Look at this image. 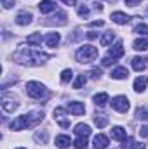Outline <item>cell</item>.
<instances>
[{
	"label": "cell",
	"instance_id": "obj_18",
	"mask_svg": "<svg viewBox=\"0 0 148 149\" xmlns=\"http://www.w3.org/2000/svg\"><path fill=\"white\" fill-rule=\"evenodd\" d=\"M44 42H45L47 47H56L59 43V33H49V35H45Z\"/></svg>",
	"mask_w": 148,
	"mask_h": 149
},
{
	"label": "cell",
	"instance_id": "obj_35",
	"mask_svg": "<svg viewBox=\"0 0 148 149\" xmlns=\"http://www.w3.org/2000/svg\"><path fill=\"white\" fill-rule=\"evenodd\" d=\"M2 2H4V7L5 9H11L14 5V0H2Z\"/></svg>",
	"mask_w": 148,
	"mask_h": 149
},
{
	"label": "cell",
	"instance_id": "obj_37",
	"mask_svg": "<svg viewBox=\"0 0 148 149\" xmlns=\"http://www.w3.org/2000/svg\"><path fill=\"white\" fill-rule=\"evenodd\" d=\"M103 24H105V21H101V19H99V21H92V23H91V26H94V28H96V26H103Z\"/></svg>",
	"mask_w": 148,
	"mask_h": 149
},
{
	"label": "cell",
	"instance_id": "obj_36",
	"mask_svg": "<svg viewBox=\"0 0 148 149\" xmlns=\"http://www.w3.org/2000/svg\"><path fill=\"white\" fill-rule=\"evenodd\" d=\"M92 76H94V78H99V76H101V70L94 68V70H92Z\"/></svg>",
	"mask_w": 148,
	"mask_h": 149
},
{
	"label": "cell",
	"instance_id": "obj_1",
	"mask_svg": "<svg viewBox=\"0 0 148 149\" xmlns=\"http://www.w3.org/2000/svg\"><path fill=\"white\" fill-rule=\"evenodd\" d=\"M45 59H49L47 54L40 52L35 47H26V45H19L18 52L14 54V61L19 64H25V66H38Z\"/></svg>",
	"mask_w": 148,
	"mask_h": 149
},
{
	"label": "cell",
	"instance_id": "obj_8",
	"mask_svg": "<svg viewBox=\"0 0 148 149\" xmlns=\"http://www.w3.org/2000/svg\"><path fill=\"white\" fill-rule=\"evenodd\" d=\"M2 109L5 113H14L18 108H19V102L14 99V97H9V95H4L2 97Z\"/></svg>",
	"mask_w": 148,
	"mask_h": 149
},
{
	"label": "cell",
	"instance_id": "obj_23",
	"mask_svg": "<svg viewBox=\"0 0 148 149\" xmlns=\"http://www.w3.org/2000/svg\"><path fill=\"white\" fill-rule=\"evenodd\" d=\"M94 123H96L98 128H105V127L108 125V116H105V114H96V116H94Z\"/></svg>",
	"mask_w": 148,
	"mask_h": 149
},
{
	"label": "cell",
	"instance_id": "obj_26",
	"mask_svg": "<svg viewBox=\"0 0 148 149\" xmlns=\"http://www.w3.org/2000/svg\"><path fill=\"white\" fill-rule=\"evenodd\" d=\"M73 146H75V149H85V146H87V137H77Z\"/></svg>",
	"mask_w": 148,
	"mask_h": 149
},
{
	"label": "cell",
	"instance_id": "obj_4",
	"mask_svg": "<svg viewBox=\"0 0 148 149\" xmlns=\"http://www.w3.org/2000/svg\"><path fill=\"white\" fill-rule=\"evenodd\" d=\"M122 56H124V45H122V42H117L110 50H108V56L103 57L101 64H103V66H110V64H113L117 59H120Z\"/></svg>",
	"mask_w": 148,
	"mask_h": 149
},
{
	"label": "cell",
	"instance_id": "obj_3",
	"mask_svg": "<svg viewBox=\"0 0 148 149\" xmlns=\"http://www.w3.org/2000/svg\"><path fill=\"white\" fill-rule=\"evenodd\" d=\"M75 57H77L78 63H91V61H94L98 57V47H94V45H84V47H80L77 50Z\"/></svg>",
	"mask_w": 148,
	"mask_h": 149
},
{
	"label": "cell",
	"instance_id": "obj_30",
	"mask_svg": "<svg viewBox=\"0 0 148 149\" xmlns=\"http://www.w3.org/2000/svg\"><path fill=\"white\" fill-rule=\"evenodd\" d=\"M134 33H138V35H148V26L147 24H138L134 28Z\"/></svg>",
	"mask_w": 148,
	"mask_h": 149
},
{
	"label": "cell",
	"instance_id": "obj_15",
	"mask_svg": "<svg viewBox=\"0 0 148 149\" xmlns=\"http://www.w3.org/2000/svg\"><path fill=\"white\" fill-rule=\"evenodd\" d=\"M129 76V71H127V68H124V66H118V68H115L113 71H111V78L113 80H125Z\"/></svg>",
	"mask_w": 148,
	"mask_h": 149
},
{
	"label": "cell",
	"instance_id": "obj_25",
	"mask_svg": "<svg viewBox=\"0 0 148 149\" xmlns=\"http://www.w3.org/2000/svg\"><path fill=\"white\" fill-rule=\"evenodd\" d=\"M42 43V35L40 33H32L30 37H28V45H33V47H37Z\"/></svg>",
	"mask_w": 148,
	"mask_h": 149
},
{
	"label": "cell",
	"instance_id": "obj_29",
	"mask_svg": "<svg viewBox=\"0 0 148 149\" xmlns=\"http://www.w3.org/2000/svg\"><path fill=\"white\" fill-rule=\"evenodd\" d=\"M72 78H73V71H72V70H65V71L61 73V81H63V83H68Z\"/></svg>",
	"mask_w": 148,
	"mask_h": 149
},
{
	"label": "cell",
	"instance_id": "obj_10",
	"mask_svg": "<svg viewBox=\"0 0 148 149\" xmlns=\"http://www.w3.org/2000/svg\"><path fill=\"white\" fill-rule=\"evenodd\" d=\"M147 61H148L147 57H134V59L131 61L132 70H134V71H145V70H147V66H148Z\"/></svg>",
	"mask_w": 148,
	"mask_h": 149
},
{
	"label": "cell",
	"instance_id": "obj_41",
	"mask_svg": "<svg viewBox=\"0 0 148 149\" xmlns=\"http://www.w3.org/2000/svg\"><path fill=\"white\" fill-rule=\"evenodd\" d=\"M19 149H25V148H19Z\"/></svg>",
	"mask_w": 148,
	"mask_h": 149
},
{
	"label": "cell",
	"instance_id": "obj_39",
	"mask_svg": "<svg viewBox=\"0 0 148 149\" xmlns=\"http://www.w3.org/2000/svg\"><path fill=\"white\" fill-rule=\"evenodd\" d=\"M98 37V35H96V33H92V31H89V33H87V38H91V40H92V38H96Z\"/></svg>",
	"mask_w": 148,
	"mask_h": 149
},
{
	"label": "cell",
	"instance_id": "obj_7",
	"mask_svg": "<svg viewBox=\"0 0 148 149\" xmlns=\"http://www.w3.org/2000/svg\"><path fill=\"white\" fill-rule=\"evenodd\" d=\"M54 120H56V123H58L59 127H63V128H68V127H70V116L66 114L65 108H56V109H54Z\"/></svg>",
	"mask_w": 148,
	"mask_h": 149
},
{
	"label": "cell",
	"instance_id": "obj_24",
	"mask_svg": "<svg viewBox=\"0 0 148 149\" xmlns=\"http://www.w3.org/2000/svg\"><path fill=\"white\" fill-rule=\"evenodd\" d=\"M132 49H134V50H147V49H148V40H147V38L134 40V43H132Z\"/></svg>",
	"mask_w": 148,
	"mask_h": 149
},
{
	"label": "cell",
	"instance_id": "obj_28",
	"mask_svg": "<svg viewBox=\"0 0 148 149\" xmlns=\"http://www.w3.org/2000/svg\"><path fill=\"white\" fill-rule=\"evenodd\" d=\"M85 81H87V76L85 74H78V78L73 83V88H82V85H85Z\"/></svg>",
	"mask_w": 148,
	"mask_h": 149
},
{
	"label": "cell",
	"instance_id": "obj_20",
	"mask_svg": "<svg viewBox=\"0 0 148 149\" xmlns=\"http://www.w3.org/2000/svg\"><path fill=\"white\" fill-rule=\"evenodd\" d=\"M147 76H138L136 80H134V90L136 92H143L145 88H147Z\"/></svg>",
	"mask_w": 148,
	"mask_h": 149
},
{
	"label": "cell",
	"instance_id": "obj_2",
	"mask_svg": "<svg viewBox=\"0 0 148 149\" xmlns=\"http://www.w3.org/2000/svg\"><path fill=\"white\" fill-rule=\"evenodd\" d=\"M42 120H44V111H40V109L30 111V113H26V114L18 116V118L11 123V130H25V128L37 127Z\"/></svg>",
	"mask_w": 148,
	"mask_h": 149
},
{
	"label": "cell",
	"instance_id": "obj_38",
	"mask_svg": "<svg viewBox=\"0 0 148 149\" xmlns=\"http://www.w3.org/2000/svg\"><path fill=\"white\" fill-rule=\"evenodd\" d=\"M61 2H65L66 5H75V2H77V0H61Z\"/></svg>",
	"mask_w": 148,
	"mask_h": 149
},
{
	"label": "cell",
	"instance_id": "obj_13",
	"mask_svg": "<svg viewBox=\"0 0 148 149\" xmlns=\"http://www.w3.org/2000/svg\"><path fill=\"white\" fill-rule=\"evenodd\" d=\"M68 111L75 116H80L85 111V106H84V102H68Z\"/></svg>",
	"mask_w": 148,
	"mask_h": 149
},
{
	"label": "cell",
	"instance_id": "obj_17",
	"mask_svg": "<svg viewBox=\"0 0 148 149\" xmlns=\"http://www.w3.org/2000/svg\"><path fill=\"white\" fill-rule=\"evenodd\" d=\"M111 137L115 139V141H125L127 139V134H125V128H122V127H113L111 128Z\"/></svg>",
	"mask_w": 148,
	"mask_h": 149
},
{
	"label": "cell",
	"instance_id": "obj_19",
	"mask_svg": "<svg viewBox=\"0 0 148 149\" xmlns=\"http://www.w3.org/2000/svg\"><path fill=\"white\" fill-rule=\"evenodd\" d=\"M70 144H72V141H70L68 135H58V137H56V146L59 149H66Z\"/></svg>",
	"mask_w": 148,
	"mask_h": 149
},
{
	"label": "cell",
	"instance_id": "obj_14",
	"mask_svg": "<svg viewBox=\"0 0 148 149\" xmlns=\"http://www.w3.org/2000/svg\"><path fill=\"white\" fill-rule=\"evenodd\" d=\"M108 148V137L103 134H98L94 137V149H106Z\"/></svg>",
	"mask_w": 148,
	"mask_h": 149
},
{
	"label": "cell",
	"instance_id": "obj_9",
	"mask_svg": "<svg viewBox=\"0 0 148 149\" xmlns=\"http://www.w3.org/2000/svg\"><path fill=\"white\" fill-rule=\"evenodd\" d=\"M32 19H33V16H32L28 10H21V12L16 16V23H18L19 26H28V24L32 23Z\"/></svg>",
	"mask_w": 148,
	"mask_h": 149
},
{
	"label": "cell",
	"instance_id": "obj_27",
	"mask_svg": "<svg viewBox=\"0 0 148 149\" xmlns=\"http://www.w3.org/2000/svg\"><path fill=\"white\" fill-rule=\"evenodd\" d=\"M77 14H78L80 17H84V19L89 17V7H87V5H78V7H77Z\"/></svg>",
	"mask_w": 148,
	"mask_h": 149
},
{
	"label": "cell",
	"instance_id": "obj_31",
	"mask_svg": "<svg viewBox=\"0 0 148 149\" xmlns=\"http://www.w3.org/2000/svg\"><path fill=\"white\" fill-rule=\"evenodd\" d=\"M136 116H138L140 120H145V121H148V111L145 109V108H138V111H136Z\"/></svg>",
	"mask_w": 148,
	"mask_h": 149
},
{
	"label": "cell",
	"instance_id": "obj_11",
	"mask_svg": "<svg viewBox=\"0 0 148 149\" xmlns=\"http://www.w3.org/2000/svg\"><path fill=\"white\" fill-rule=\"evenodd\" d=\"M73 132L77 137H89L91 135V127L85 125V123H78V125H75Z\"/></svg>",
	"mask_w": 148,
	"mask_h": 149
},
{
	"label": "cell",
	"instance_id": "obj_40",
	"mask_svg": "<svg viewBox=\"0 0 148 149\" xmlns=\"http://www.w3.org/2000/svg\"><path fill=\"white\" fill-rule=\"evenodd\" d=\"M105 2H115V0H105Z\"/></svg>",
	"mask_w": 148,
	"mask_h": 149
},
{
	"label": "cell",
	"instance_id": "obj_5",
	"mask_svg": "<svg viewBox=\"0 0 148 149\" xmlns=\"http://www.w3.org/2000/svg\"><path fill=\"white\" fill-rule=\"evenodd\" d=\"M26 94L32 99H42V97L47 95V88L40 81H28L26 83Z\"/></svg>",
	"mask_w": 148,
	"mask_h": 149
},
{
	"label": "cell",
	"instance_id": "obj_22",
	"mask_svg": "<svg viewBox=\"0 0 148 149\" xmlns=\"http://www.w3.org/2000/svg\"><path fill=\"white\" fill-rule=\"evenodd\" d=\"M106 102H108V94L106 92H101V94L94 95V104L96 106H105Z\"/></svg>",
	"mask_w": 148,
	"mask_h": 149
},
{
	"label": "cell",
	"instance_id": "obj_21",
	"mask_svg": "<svg viewBox=\"0 0 148 149\" xmlns=\"http://www.w3.org/2000/svg\"><path fill=\"white\" fill-rule=\"evenodd\" d=\"M113 38H115V33H113V31H106L103 37L99 38V43H101V47H108L111 42H113Z\"/></svg>",
	"mask_w": 148,
	"mask_h": 149
},
{
	"label": "cell",
	"instance_id": "obj_34",
	"mask_svg": "<svg viewBox=\"0 0 148 149\" xmlns=\"http://www.w3.org/2000/svg\"><path fill=\"white\" fill-rule=\"evenodd\" d=\"M140 135H141V137H145V139H148V125H145V127H141V128H140Z\"/></svg>",
	"mask_w": 148,
	"mask_h": 149
},
{
	"label": "cell",
	"instance_id": "obj_33",
	"mask_svg": "<svg viewBox=\"0 0 148 149\" xmlns=\"http://www.w3.org/2000/svg\"><path fill=\"white\" fill-rule=\"evenodd\" d=\"M124 2H125V5H129V7H136V5L141 3V0H124Z\"/></svg>",
	"mask_w": 148,
	"mask_h": 149
},
{
	"label": "cell",
	"instance_id": "obj_12",
	"mask_svg": "<svg viewBox=\"0 0 148 149\" xmlns=\"http://www.w3.org/2000/svg\"><path fill=\"white\" fill-rule=\"evenodd\" d=\"M38 9H40L42 14H49V12L56 10V3H54L52 0H42V2L38 3Z\"/></svg>",
	"mask_w": 148,
	"mask_h": 149
},
{
	"label": "cell",
	"instance_id": "obj_16",
	"mask_svg": "<svg viewBox=\"0 0 148 149\" xmlns=\"http://www.w3.org/2000/svg\"><path fill=\"white\" fill-rule=\"evenodd\" d=\"M111 21L113 23H117V24H125V23H129L131 21V17L127 16V14H124V12H113L111 14Z\"/></svg>",
	"mask_w": 148,
	"mask_h": 149
},
{
	"label": "cell",
	"instance_id": "obj_6",
	"mask_svg": "<svg viewBox=\"0 0 148 149\" xmlns=\"http://www.w3.org/2000/svg\"><path fill=\"white\" fill-rule=\"evenodd\" d=\"M111 108L118 113H127L129 111V101H127V97H125V95H117V97H113V99H111Z\"/></svg>",
	"mask_w": 148,
	"mask_h": 149
},
{
	"label": "cell",
	"instance_id": "obj_32",
	"mask_svg": "<svg viewBox=\"0 0 148 149\" xmlns=\"http://www.w3.org/2000/svg\"><path fill=\"white\" fill-rule=\"evenodd\" d=\"M35 139H37L38 142H47V132H38L37 135H35Z\"/></svg>",
	"mask_w": 148,
	"mask_h": 149
}]
</instances>
